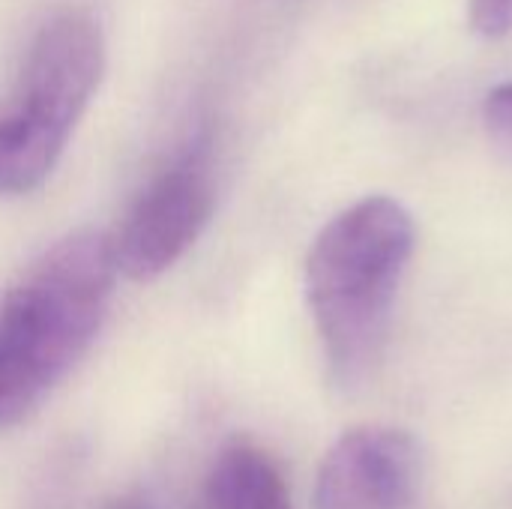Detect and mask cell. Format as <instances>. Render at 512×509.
<instances>
[{"label":"cell","mask_w":512,"mask_h":509,"mask_svg":"<svg viewBox=\"0 0 512 509\" xmlns=\"http://www.w3.org/2000/svg\"><path fill=\"white\" fill-rule=\"evenodd\" d=\"M201 509H294L288 486L267 453L249 444L225 447L201 492Z\"/></svg>","instance_id":"8992f818"},{"label":"cell","mask_w":512,"mask_h":509,"mask_svg":"<svg viewBox=\"0 0 512 509\" xmlns=\"http://www.w3.org/2000/svg\"><path fill=\"white\" fill-rule=\"evenodd\" d=\"M483 120L501 138H512V81L489 90L483 102Z\"/></svg>","instance_id":"ba28073f"},{"label":"cell","mask_w":512,"mask_h":509,"mask_svg":"<svg viewBox=\"0 0 512 509\" xmlns=\"http://www.w3.org/2000/svg\"><path fill=\"white\" fill-rule=\"evenodd\" d=\"M414 240L411 213L387 195L351 204L315 237L306 300L336 384L354 387L375 369Z\"/></svg>","instance_id":"7a4b0ae2"},{"label":"cell","mask_w":512,"mask_h":509,"mask_svg":"<svg viewBox=\"0 0 512 509\" xmlns=\"http://www.w3.org/2000/svg\"><path fill=\"white\" fill-rule=\"evenodd\" d=\"M423 459L417 441L393 426L345 432L324 456L315 509H414Z\"/></svg>","instance_id":"5b68a950"},{"label":"cell","mask_w":512,"mask_h":509,"mask_svg":"<svg viewBox=\"0 0 512 509\" xmlns=\"http://www.w3.org/2000/svg\"><path fill=\"white\" fill-rule=\"evenodd\" d=\"M102 72L105 39L90 12L66 9L39 27L21 75V102L0 117V195H27L48 180Z\"/></svg>","instance_id":"3957f363"},{"label":"cell","mask_w":512,"mask_h":509,"mask_svg":"<svg viewBox=\"0 0 512 509\" xmlns=\"http://www.w3.org/2000/svg\"><path fill=\"white\" fill-rule=\"evenodd\" d=\"M471 27L489 39L512 33V0H468Z\"/></svg>","instance_id":"52a82bcc"},{"label":"cell","mask_w":512,"mask_h":509,"mask_svg":"<svg viewBox=\"0 0 512 509\" xmlns=\"http://www.w3.org/2000/svg\"><path fill=\"white\" fill-rule=\"evenodd\" d=\"M213 204V138L201 129L138 195L126 222L111 237L117 273L132 282H153L168 273L207 228Z\"/></svg>","instance_id":"277c9868"},{"label":"cell","mask_w":512,"mask_h":509,"mask_svg":"<svg viewBox=\"0 0 512 509\" xmlns=\"http://www.w3.org/2000/svg\"><path fill=\"white\" fill-rule=\"evenodd\" d=\"M111 237L54 243L0 303V429L36 411L96 342L117 279Z\"/></svg>","instance_id":"6da1fadb"}]
</instances>
